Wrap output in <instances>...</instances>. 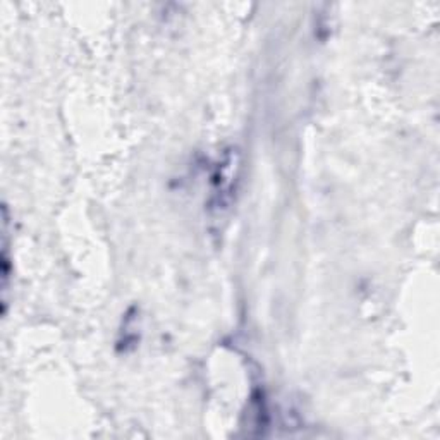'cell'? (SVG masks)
Returning <instances> with one entry per match:
<instances>
[{
  "mask_svg": "<svg viewBox=\"0 0 440 440\" xmlns=\"http://www.w3.org/2000/svg\"><path fill=\"white\" fill-rule=\"evenodd\" d=\"M136 317H138V313H136ZM136 317H131V313H128L124 318V327H123V332H121L123 339L119 341V349L124 351V353L131 349V347L136 346V342H138V332H133V330H138Z\"/></svg>",
  "mask_w": 440,
  "mask_h": 440,
  "instance_id": "cell-3",
  "label": "cell"
},
{
  "mask_svg": "<svg viewBox=\"0 0 440 440\" xmlns=\"http://www.w3.org/2000/svg\"><path fill=\"white\" fill-rule=\"evenodd\" d=\"M240 178L241 153L236 146H229L222 152L215 163L210 181V195H208L207 203H205L212 227H222V224L229 217L234 201H236Z\"/></svg>",
  "mask_w": 440,
  "mask_h": 440,
  "instance_id": "cell-1",
  "label": "cell"
},
{
  "mask_svg": "<svg viewBox=\"0 0 440 440\" xmlns=\"http://www.w3.org/2000/svg\"><path fill=\"white\" fill-rule=\"evenodd\" d=\"M4 240H2V303L4 315L7 309V291H9V277H11V258H9V217H7V205H4Z\"/></svg>",
  "mask_w": 440,
  "mask_h": 440,
  "instance_id": "cell-2",
  "label": "cell"
}]
</instances>
